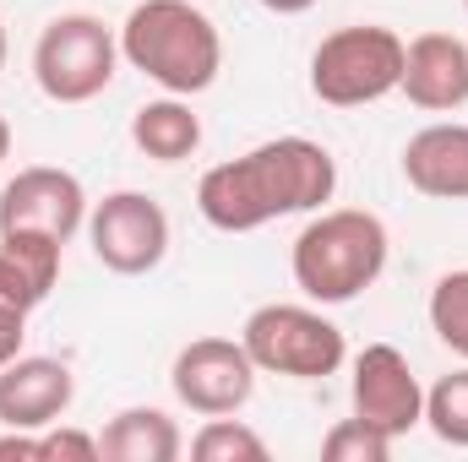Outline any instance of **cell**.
Wrapping results in <instances>:
<instances>
[{
    "label": "cell",
    "mask_w": 468,
    "mask_h": 462,
    "mask_svg": "<svg viewBox=\"0 0 468 462\" xmlns=\"http://www.w3.org/2000/svg\"><path fill=\"white\" fill-rule=\"evenodd\" d=\"M333 191H338V163L322 142L272 136L202 174L197 213L224 234H250L289 213H322Z\"/></svg>",
    "instance_id": "6da1fadb"
},
{
    "label": "cell",
    "mask_w": 468,
    "mask_h": 462,
    "mask_svg": "<svg viewBox=\"0 0 468 462\" xmlns=\"http://www.w3.org/2000/svg\"><path fill=\"white\" fill-rule=\"evenodd\" d=\"M120 60L175 99H197L224 71L218 22L191 0H136L120 22Z\"/></svg>",
    "instance_id": "7a4b0ae2"
},
{
    "label": "cell",
    "mask_w": 468,
    "mask_h": 462,
    "mask_svg": "<svg viewBox=\"0 0 468 462\" xmlns=\"http://www.w3.org/2000/svg\"><path fill=\"white\" fill-rule=\"evenodd\" d=\"M387 224L365 207H322L305 229L294 234L289 250V272L294 289L311 305H349L359 299L381 272H387Z\"/></svg>",
    "instance_id": "3957f363"
},
{
    "label": "cell",
    "mask_w": 468,
    "mask_h": 462,
    "mask_svg": "<svg viewBox=\"0 0 468 462\" xmlns=\"http://www.w3.org/2000/svg\"><path fill=\"white\" fill-rule=\"evenodd\" d=\"M403 55H409V44L392 27H376V22L338 27L311 55V93L333 110H365V104L398 93Z\"/></svg>",
    "instance_id": "277c9868"
},
{
    "label": "cell",
    "mask_w": 468,
    "mask_h": 462,
    "mask_svg": "<svg viewBox=\"0 0 468 462\" xmlns=\"http://www.w3.org/2000/svg\"><path fill=\"white\" fill-rule=\"evenodd\" d=\"M120 66V33L93 11H60L33 44V82L49 104H93Z\"/></svg>",
    "instance_id": "5b68a950"
},
{
    "label": "cell",
    "mask_w": 468,
    "mask_h": 462,
    "mask_svg": "<svg viewBox=\"0 0 468 462\" xmlns=\"http://www.w3.org/2000/svg\"><path fill=\"white\" fill-rule=\"evenodd\" d=\"M239 343L261 375L289 381H327L349 359L338 321H327L316 305H256L239 327Z\"/></svg>",
    "instance_id": "8992f818"
},
{
    "label": "cell",
    "mask_w": 468,
    "mask_h": 462,
    "mask_svg": "<svg viewBox=\"0 0 468 462\" xmlns=\"http://www.w3.org/2000/svg\"><path fill=\"white\" fill-rule=\"evenodd\" d=\"M88 245L99 267L142 278L169 256V213L147 191H110L99 207H88Z\"/></svg>",
    "instance_id": "52a82bcc"
},
{
    "label": "cell",
    "mask_w": 468,
    "mask_h": 462,
    "mask_svg": "<svg viewBox=\"0 0 468 462\" xmlns=\"http://www.w3.org/2000/svg\"><path fill=\"white\" fill-rule=\"evenodd\" d=\"M256 364L239 338H197L175 353V370H169V386L175 397L202 414V419H224V414H239L256 392Z\"/></svg>",
    "instance_id": "ba28073f"
},
{
    "label": "cell",
    "mask_w": 468,
    "mask_h": 462,
    "mask_svg": "<svg viewBox=\"0 0 468 462\" xmlns=\"http://www.w3.org/2000/svg\"><path fill=\"white\" fill-rule=\"evenodd\" d=\"M354 419L376 425L381 436H409L425 425V386L409 364V353L392 343H365L354 353V381H349Z\"/></svg>",
    "instance_id": "9c48e42d"
},
{
    "label": "cell",
    "mask_w": 468,
    "mask_h": 462,
    "mask_svg": "<svg viewBox=\"0 0 468 462\" xmlns=\"http://www.w3.org/2000/svg\"><path fill=\"white\" fill-rule=\"evenodd\" d=\"M5 229H33L49 234L60 245H71V234L88 229V191L71 169H49V163H33V169H16L0 191V234Z\"/></svg>",
    "instance_id": "30bf717a"
},
{
    "label": "cell",
    "mask_w": 468,
    "mask_h": 462,
    "mask_svg": "<svg viewBox=\"0 0 468 462\" xmlns=\"http://www.w3.org/2000/svg\"><path fill=\"white\" fill-rule=\"evenodd\" d=\"M71 397H77V375L66 359L16 353L0 370V425L5 430H49L66 419Z\"/></svg>",
    "instance_id": "8fae6325"
},
{
    "label": "cell",
    "mask_w": 468,
    "mask_h": 462,
    "mask_svg": "<svg viewBox=\"0 0 468 462\" xmlns=\"http://www.w3.org/2000/svg\"><path fill=\"white\" fill-rule=\"evenodd\" d=\"M398 93L425 115H452L468 104V44L458 33H420L403 55Z\"/></svg>",
    "instance_id": "7c38bea8"
},
{
    "label": "cell",
    "mask_w": 468,
    "mask_h": 462,
    "mask_svg": "<svg viewBox=\"0 0 468 462\" xmlns=\"http://www.w3.org/2000/svg\"><path fill=\"white\" fill-rule=\"evenodd\" d=\"M403 180L431 202H468V125H425L403 147Z\"/></svg>",
    "instance_id": "4fadbf2b"
},
{
    "label": "cell",
    "mask_w": 468,
    "mask_h": 462,
    "mask_svg": "<svg viewBox=\"0 0 468 462\" xmlns=\"http://www.w3.org/2000/svg\"><path fill=\"white\" fill-rule=\"evenodd\" d=\"M104 462H175L186 452L180 425L164 408H120L99 436Z\"/></svg>",
    "instance_id": "5bb4252c"
},
{
    "label": "cell",
    "mask_w": 468,
    "mask_h": 462,
    "mask_svg": "<svg viewBox=\"0 0 468 462\" xmlns=\"http://www.w3.org/2000/svg\"><path fill=\"white\" fill-rule=\"evenodd\" d=\"M131 142L158 163H186L202 147V120L186 99L164 93V99H153V104H142L131 115Z\"/></svg>",
    "instance_id": "9a60e30c"
},
{
    "label": "cell",
    "mask_w": 468,
    "mask_h": 462,
    "mask_svg": "<svg viewBox=\"0 0 468 462\" xmlns=\"http://www.w3.org/2000/svg\"><path fill=\"white\" fill-rule=\"evenodd\" d=\"M425 425L441 446H468V364L425 392Z\"/></svg>",
    "instance_id": "2e32d148"
},
{
    "label": "cell",
    "mask_w": 468,
    "mask_h": 462,
    "mask_svg": "<svg viewBox=\"0 0 468 462\" xmlns=\"http://www.w3.org/2000/svg\"><path fill=\"white\" fill-rule=\"evenodd\" d=\"M431 332L468 364V267L436 278V289H431Z\"/></svg>",
    "instance_id": "e0dca14e"
},
{
    "label": "cell",
    "mask_w": 468,
    "mask_h": 462,
    "mask_svg": "<svg viewBox=\"0 0 468 462\" xmlns=\"http://www.w3.org/2000/svg\"><path fill=\"white\" fill-rule=\"evenodd\" d=\"M191 457L197 462H267V441L250 425H239L234 414H224V419H207L197 430Z\"/></svg>",
    "instance_id": "ac0fdd59"
},
{
    "label": "cell",
    "mask_w": 468,
    "mask_h": 462,
    "mask_svg": "<svg viewBox=\"0 0 468 462\" xmlns=\"http://www.w3.org/2000/svg\"><path fill=\"white\" fill-rule=\"evenodd\" d=\"M322 457L327 462H387L392 457V436H381V430L365 425V419H344V425L327 430Z\"/></svg>",
    "instance_id": "d6986e66"
},
{
    "label": "cell",
    "mask_w": 468,
    "mask_h": 462,
    "mask_svg": "<svg viewBox=\"0 0 468 462\" xmlns=\"http://www.w3.org/2000/svg\"><path fill=\"white\" fill-rule=\"evenodd\" d=\"M99 436L71 430V425H49L38 430V462H99Z\"/></svg>",
    "instance_id": "ffe728a7"
},
{
    "label": "cell",
    "mask_w": 468,
    "mask_h": 462,
    "mask_svg": "<svg viewBox=\"0 0 468 462\" xmlns=\"http://www.w3.org/2000/svg\"><path fill=\"white\" fill-rule=\"evenodd\" d=\"M27 316H33L27 305H16V299H5V294H0V370H5V364L22 353V338H27Z\"/></svg>",
    "instance_id": "44dd1931"
},
{
    "label": "cell",
    "mask_w": 468,
    "mask_h": 462,
    "mask_svg": "<svg viewBox=\"0 0 468 462\" xmlns=\"http://www.w3.org/2000/svg\"><path fill=\"white\" fill-rule=\"evenodd\" d=\"M0 462H38V430H5L0 436Z\"/></svg>",
    "instance_id": "7402d4cb"
},
{
    "label": "cell",
    "mask_w": 468,
    "mask_h": 462,
    "mask_svg": "<svg viewBox=\"0 0 468 462\" xmlns=\"http://www.w3.org/2000/svg\"><path fill=\"white\" fill-rule=\"evenodd\" d=\"M267 11H278V16H300V11H311L316 0H261Z\"/></svg>",
    "instance_id": "603a6c76"
},
{
    "label": "cell",
    "mask_w": 468,
    "mask_h": 462,
    "mask_svg": "<svg viewBox=\"0 0 468 462\" xmlns=\"http://www.w3.org/2000/svg\"><path fill=\"white\" fill-rule=\"evenodd\" d=\"M11 158V125H5V115H0V163Z\"/></svg>",
    "instance_id": "cb8c5ba5"
},
{
    "label": "cell",
    "mask_w": 468,
    "mask_h": 462,
    "mask_svg": "<svg viewBox=\"0 0 468 462\" xmlns=\"http://www.w3.org/2000/svg\"><path fill=\"white\" fill-rule=\"evenodd\" d=\"M0 71H5V22H0Z\"/></svg>",
    "instance_id": "d4e9b609"
},
{
    "label": "cell",
    "mask_w": 468,
    "mask_h": 462,
    "mask_svg": "<svg viewBox=\"0 0 468 462\" xmlns=\"http://www.w3.org/2000/svg\"><path fill=\"white\" fill-rule=\"evenodd\" d=\"M463 5H468V0H463Z\"/></svg>",
    "instance_id": "484cf974"
}]
</instances>
